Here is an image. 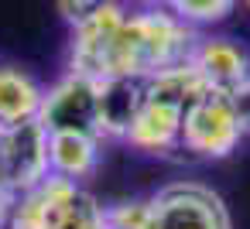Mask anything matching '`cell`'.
Instances as JSON below:
<instances>
[{"label":"cell","instance_id":"cell-17","mask_svg":"<svg viewBox=\"0 0 250 229\" xmlns=\"http://www.w3.org/2000/svg\"><path fill=\"white\" fill-rule=\"evenodd\" d=\"M243 7H247V11H250V0H243Z\"/></svg>","mask_w":250,"mask_h":229},{"label":"cell","instance_id":"cell-18","mask_svg":"<svg viewBox=\"0 0 250 229\" xmlns=\"http://www.w3.org/2000/svg\"><path fill=\"white\" fill-rule=\"evenodd\" d=\"M0 130H4V127H0ZM0 185H4V181H0Z\"/></svg>","mask_w":250,"mask_h":229},{"label":"cell","instance_id":"cell-2","mask_svg":"<svg viewBox=\"0 0 250 229\" xmlns=\"http://www.w3.org/2000/svg\"><path fill=\"white\" fill-rule=\"evenodd\" d=\"M11 229H106V205L79 181L48 174L42 185L18 195Z\"/></svg>","mask_w":250,"mask_h":229},{"label":"cell","instance_id":"cell-10","mask_svg":"<svg viewBox=\"0 0 250 229\" xmlns=\"http://www.w3.org/2000/svg\"><path fill=\"white\" fill-rule=\"evenodd\" d=\"M100 137L96 134H48V168L59 178L79 181L100 168Z\"/></svg>","mask_w":250,"mask_h":229},{"label":"cell","instance_id":"cell-3","mask_svg":"<svg viewBox=\"0 0 250 229\" xmlns=\"http://www.w3.org/2000/svg\"><path fill=\"white\" fill-rule=\"evenodd\" d=\"M243 134L247 130L240 123V113H236L233 99L219 96V93H206L185 110L182 151L188 157H199V161H219V157H229L240 147Z\"/></svg>","mask_w":250,"mask_h":229},{"label":"cell","instance_id":"cell-8","mask_svg":"<svg viewBox=\"0 0 250 229\" xmlns=\"http://www.w3.org/2000/svg\"><path fill=\"white\" fill-rule=\"evenodd\" d=\"M188 62L202 76L209 93L233 96L250 82V55L233 38H199Z\"/></svg>","mask_w":250,"mask_h":229},{"label":"cell","instance_id":"cell-6","mask_svg":"<svg viewBox=\"0 0 250 229\" xmlns=\"http://www.w3.org/2000/svg\"><path fill=\"white\" fill-rule=\"evenodd\" d=\"M48 174V130L38 120L0 130V181L11 191L24 195Z\"/></svg>","mask_w":250,"mask_h":229},{"label":"cell","instance_id":"cell-1","mask_svg":"<svg viewBox=\"0 0 250 229\" xmlns=\"http://www.w3.org/2000/svg\"><path fill=\"white\" fill-rule=\"evenodd\" d=\"M199 35L168 7H147L130 14L120 0L100 11L93 21L72 28L69 69L96 82L134 76L151 79L178 69L192 58Z\"/></svg>","mask_w":250,"mask_h":229},{"label":"cell","instance_id":"cell-12","mask_svg":"<svg viewBox=\"0 0 250 229\" xmlns=\"http://www.w3.org/2000/svg\"><path fill=\"white\" fill-rule=\"evenodd\" d=\"M106 229H154L151 198H130L106 205Z\"/></svg>","mask_w":250,"mask_h":229},{"label":"cell","instance_id":"cell-14","mask_svg":"<svg viewBox=\"0 0 250 229\" xmlns=\"http://www.w3.org/2000/svg\"><path fill=\"white\" fill-rule=\"evenodd\" d=\"M110 4H117V0H55V11L62 14V21L69 28H79V24L93 21L100 11H106Z\"/></svg>","mask_w":250,"mask_h":229},{"label":"cell","instance_id":"cell-7","mask_svg":"<svg viewBox=\"0 0 250 229\" xmlns=\"http://www.w3.org/2000/svg\"><path fill=\"white\" fill-rule=\"evenodd\" d=\"M185 103L178 99H168L161 93H151L144 96V106L141 113L134 116L130 130H127V144L144 151V154H171V151H182V120H185Z\"/></svg>","mask_w":250,"mask_h":229},{"label":"cell","instance_id":"cell-9","mask_svg":"<svg viewBox=\"0 0 250 229\" xmlns=\"http://www.w3.org/2000/svg\"><path fill=\"white\" fill-rule=\"evenodd\" d=\"M144 96H147V79H134V76L103 79L100 82V140L103 137L124 140L134 116L144 106Z\"/></svg>","mask_w":250,"mask_h":229},{"label":"cell","instance_id":"cell-5","mask_svg":"<svg viewBox=\"0 0 250 229\" xmlns=\"http://www.w3.org/2000/svg\"><path fill=\"white\" fill-rule=\"evenodd\" d=\"M154 229H233L226 202L199 181H171L151 195Z\"/></svg>","mask_w":250,"mask_h":229},{"label":"cell","instance_id":"cell-16","mask_svg":"<svg viewBox=\"0 0 250 229\" xmlns=\"http://www.w3.org/2000/svg\"><path fill=\"white\" fill-rule=\"evenodd\" d=\"M141 4H144V7H168V11H171V0H141Z\"/></svg>","mask_w":250,"mask_h":229},{"label":"cell","instance_id":"cell-13","mask_svg":"<svg viewBox=\"0 0 250 229\" xmlns=\"http://www.w3.org/2000/svg\"><path fill=\"white\" fill-rule=\"evenodd\" d=\"M236 7V0H171V11L185 21V24H216L223 18H229Z\"/></svg>","mask_w":250,"mask_h":229},{"label":"cell","instance_id":"cell-4","mask_svg":"<svg viewBox=\"0 0 250 229\" xmlns=\"http://www.w3.org/2000/svg\"><path fill=\"white\" fill-rule=\"evenodd\" d=\"M38 123L48 134H96L100 137V82L83 72H65L45 89Z\"/></svg>","mask_w":250,"mask_h":229},{"label":"cell","instance_id":"cell-15","mask_svg":"<svg viewBox=\"0 0 250 229\" xmlns=\"http://www.w3.org/2000/svg\"><path fill=\"white\" fill-rule=\"evenodd\" d=\"M229 99H233V106H236V113H240V123H243V130H250V82H247L240 93H233Z\"/></svg>","mask_w":250,"mask_h":229},{"label":"cell","instance_id":"cell-11","mask_svg":"<svg viewBox=\"0 0 250 229\" xmlns=\"http://www.w3.org/2000/svg\"><path fill=\"white\" fill-rule=\"evenodd\" d=\"M45 89L21 69L0 65V127H18L31 123L42 113Z\"/></svg>","mask_w":250,"mask_h":229}]
</instances>
